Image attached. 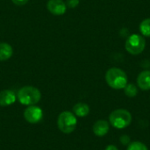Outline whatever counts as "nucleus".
Returning a JSON list of instances; mask_svg holds the SVG:
<instances>
[{
    "label": "nucleus",
    "mask_w": 150,
    "mask_h": 150,
    "mask_svg": "<svg viewBox=\"0 0 150 150\" xmlns=\"http://www.w3.org/2000/svg\"><path fill=\"white\" fill-rule=\"evenodd\" d=\"M124 92H125V95L127 97L134 98L138 94V88L134 83H127L126 85V87L124 88Z\"/></svg>",
    "instance_id": "nucleus-14"
},
{
    "label": "nucleus",
    "mask_w": 150,
    "mask_h": 150,
    "mask_svg": "<svg viewBox=\"0 0 150 150\" xmlns=\"http://www.w3.org/2000/svg\"><path fill=\"white\" fill-rule=\"evenodd\" d=\"M79 4V0H67L66 5L69 8H76Z\"/></svg>",
    "instance_id": "nucleus-17"
},
{
    "label": "nucleus",
    "mask_w": 150,
    "mask_h": 150,
    "mask_svg": "<svg viewBox=\"0 0 150 150\" xmlns=\"http://www.w3.org/2000/svg\"><path fill=\"white\" fill-rule=\"evenodd\" d=\"M120 142L122 145L124 146H127L128 144H130L131 142V138L130 136H128L127 134H123L120 137Z\"/></svg>",
    "instance_id": "nucleus-16"
},
{
    "label": "nucleus",
    "mask_w": 150,
    "mask_h": 150,
    "mask_svg": "<svg viewBox=\"0 0 150 150\" xmlns=\"http://www.w3.org/2000/svg\"><path fill=\"white\" fill-rule=\"evenodd\" d=\"M127 150H149V149L142 142H133L127 145Z\"/></svg>",
    "instance_id": "nucleus-15"
},
{
    "label": "nucleus",
    "mask_w": 150,
    "mask_h": 150,
    "mask_svg": "<svg viewBox=\"0 0 150 150\" xmlns=\"http://www.w3.org/2000/svg\"><path fill=\"white\" fill-rule=\"evenodd\" d=\"M12 3L18 6H22V5H25V4L28 3L29 0H11Z\"/></svg>",
    "instance_id": "nucleus-18"
},
{
    "label": "nucleus",
    "mask_w": 150,
    "mask_h": 150,
    "mask_svg": "<svg viewBox=\"0 0 150 150\" xmlns=\"http://www.w3.org/2000/svg\"><path fill=\"white\" fill-rule=\"evenodd\" d=\"M47 8L53 15H62L66 12L67 5L62 0H49L47 4Z\"/></svg>",
    "instance_id": "nucleus-7"
},
{
    "label": "nucleus",
    "mask_w": 150,
    "mask_h": 150,
    "mask_svg": "<svg viewBox=\"0 0 150 150\" xmlns=\"http://www.w3.org/2000/svg\"><path fill=\"white\" fill-rule=\"evenodd\" d=\"M73 112L76 116L83 118L86 117L90 113V106L83 102L77 103L73 107Z\"/></svg>",
    "instance_id": "nucleus-11"
},
{
    "label": "nucleus",
    "mask_w": 150,
    "mask_h": 150,
    "mask_svg": "<svg viewBox=\"0 0 150 150\" xmlns=\"http://www.w3.org/2000/svg\"><path fill=\"white\" fill-rule=\"evenodd\" d=\"M92 130L96 136L103 137L108 134L110 130V123L105 120H99L94 123Z\"/></svg>",
    "instance_id": "nucleus-8"
},
{
    "label": "nucleus",
    "mask_w": 150,
    "mask_h": 150,
    "mask_svg": "<svg viewBox=\"0 0 150 150\" xmlns=\"http://www.w3.org/2000/svg\"><path fill=\"white\" fill-rule=\"evenodd\" d=\"M16 95L11 90H4L0 91V106H8L14 104Z\"/></svg>",
    "instance_id": "nucleus-10"
},
{
    "label": "nucleus",
    "mask_w": 150,
    "mask_h": 150,
    "mask_svg": "<svg viewBox=\"0 0 150 150\" xmlns=\"http://www.w3.org/2000/svg\"><path fill=\"white\" fill-rule=\"evenodd\" d=\"M146 47V40L144 37L138 33L129 35L126 40L125 47L127 53L132 55H138L142 54Z\"/></svg>",
    "instance_id": "nucleus-4"
},
{
    "label": "nucleus",
    "mask_w": 150,
    "mask_h": 150,
    "mask_svg": "<svg viewBox=\"0 0 150 150\" xmlns=\"http://www.w3.org/2000/svg\"><path fill=\"white\" fill-rule=\"evenodd\" d=\"M42 110L35 105H29L24 112L25 120L30 124H36L40 122L42 119Z\"/></svg>",
    "instance_id": "nucleus-6"
},
{
    "label": "nucleus",
    "mask_w": 150,
    "mask_h": 150,
    "mask_svg": "<svg viewBox=\"0 0 150 150\" xmlns=\"http://www.w3.org/2000/svg\"><path fill=\"white\" fill-rule=\"evenodd\" d=\"M105 82L113 90H123L128 83V78L123 69L114 67L106 71Z\"/></svg>",
    "instance_id": "nucleus-1"
},
{
    "label": "nucleus",
    "mask_w": 150,
    "mask_h": 150,
    "mask_svg": "<svg viewBox=\"0 0 150 150\" xmlns=\"http://www.w3.org/2000/svg\"><path fill=\"white\" fill-rule=\"evenodd\" d=\"M13 54V49L11 46L8 43L2 42L0 43V61H7Z\"/></svg>",
    "instance_id": "nucleus-12"
},
{
    "label": "nucleus",
    "mask_w": 150,
    "mask_h": 150,
    "mask_svg": "<svg viewBox=\"0 0 150 150\" xmlns=\"http://www.w3.org/2000/svg\"><path fill=\"white\" fill-rule=\"evenodd\" d=\"M57 125L61 132L64 134H70L75 131L77 126L76 116L68 111L62 112L58 117Z\"/></svg>",
    "instance_id": "nucleus-5"
},
{
    "label": "nucleus",
    "mask_w": 150,
    "mask_h": 150,
    "mask_svg": "<svg viewBox=\"0 0 150 150\" xmlns=\"http://www.w3.org/2000/svg\"><path fill=\"white\" fill-rule=\"evenodd\" d=\"M137 86L142 91L150 90V70H143L137 76Z\"/></svg>",
    "instance_id": "nucleus-9"
},
{
    "label": "nucleus",
    "mask_w": 150,
    "mask_h": 150,
    "mask_svg": "<svg viewBox=\"0 0 150 150\" xmlns=\"http://www.w3.org/2000/svg\"><path fill=\"white\" fill-rule=\"evenodd\" d=\"M105 150H119V149L115 145H108L105 148Z\"/></svg>",
    "instance_id": "nucleus-19"
},
{
    "label": "nucleus",
    "mask_w": 150,
    "mask_h": 150,
    "mask_svg": "<svg viewBox=\"0 0 150 150\" xmlns=\"http://www.w3.org/2000/svg\"><path fill=\"white\" fill-rule=\"evenodd\" d=\"M18 99L24 105H34L41 98L40 91L33 86H24L18 91Z\"/></svg>",
    "instance_id": "nucleus-3"
},
{
    "label": "nucleus",
    "mask_w": 150,
    "mask_h": 150,
    "mask_svg": "<svg viewBox=\"0 0 150 150\" xmlns=\"http://www.w3.org/2000/svg\"><path fill=\"white\" fill-rule=\"evenodd\" d=\"M140 32L144 37H150V18H145L141 22Z\"/></svg>",
    "instance_id": "nucleus-13"
},
{
    "label": "nucleus",
    "mask_w": 150,
    "mask_h": 150,
    "mask_svg": "<svg viewBox=\"0 0 150 150\" xmlns=\"http://www.w3.org/2000/svg\"><path fill=\"white\" fill-rule=\"evenodd\" d=\"M109 123L117 129H124L132 123V114L126 109H116L109 116Z\"/></svg>",
    "instance_id": "nucleus-2"
}]
</instances>
